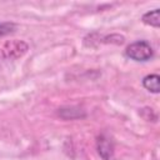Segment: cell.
<instances>
[{
  "label": "cell",
  "instance_id": "cell-1",
  "mask_svg": "<svg viewBox=\"0 0 160 160\" xmlns=\"http://www.w3.org/2000/svg\"><path fill=\"white\" fill-rule=\"evenodd\" d=\"M125 55L134 61H148L154 56V50L149 41L138 40L125 49Z\"/></svg>",
  "mask_w": 160,
  "mask_h": 160
},
{
  "label": "cell",
  "instance_id": "cell-2",
  "mask_svg": "<svg viewBox=\"0 0 160 160\" xmlns=\"http://www.w3.org/2000/svg\"><path fill=\"white\" fill-rule=\"evenodd\" d=\"M28 49L29 46L26 42L21 40H11V41H6L0 48V51L5 59H18L21 58L28 51Z\"/></svg>",
  "mask_w": 160,
  "mask_h": 160
},
{
  "label": "cell",
  "instance_id": "cell-3",
  "mask_svg": "<svg viewBox=\"0 0 160 160\" xmlns=\"http://www.w3.org/2000/svg\"><path fill=\"white\" fill-rule=\"evenodd\" d=\"M98 152L104 160H110L114 154V146L109 138L105 135L99 136L98 139Z\"/></svg>",
  "mask_w": 160,
  "mask_h": 160
},
{
  "label": "cell",
  "instance_id": "cell-4",
  "mask_svg": "<svg viewBox=\"0 0 160 160\" xmlns=\"http://www.w3.org/2000/svg\"><path fill=\"white\" fill-rule=\"evenodd\" d=\"M142 86L154 92V94H158L160 91V76L158 74H150V75H146L144 79H142Z\"/></svg>",
  "mask_w": 160,
  "mask_h": 160
},
{
  "label": "cell",
  "instance_id": "cell-5",
  "mask_svg": "<svg viewBox=\"0 0 160 160\" xmlns=\"http://www.w3.org/2000/svg\"><path fill=\"white\" fill-rule=\"evenodd\" d=\"M141 20H142L144 24L158 29L160 26V9H154V10H150V11L145 12L142 15Z\"/></svg>",
  "mask_w": 160,
  "mask_h": 160
},
{
  "label": "cell",
  "instance_id": "cell-6",
  "mask_svg": "<svg viewBox=\"0 0 160 160\" xmlns=\"http://www.w3.org/2000/svg\"><path fill=\"white\" fill-rule=\"evenodd\" d=\"M14 30H15L14 22H0V38L12 32Z\"/></svg>",
  "mask_w": 160,
  "mask_h": 160
}]
</instances>
